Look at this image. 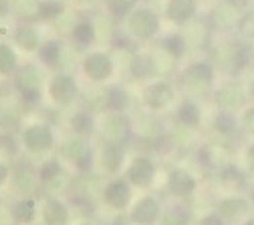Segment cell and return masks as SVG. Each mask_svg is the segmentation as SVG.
Listing matches in <instances>:
<instances>
[{"label": "cell", "mask_w": 254, "mask_h": 225, "mask_svg": "<svg viewBox=\"0 0 254 225\" xmlns=\"http://www.w3.org/2000/svg\"><path fill=\"white\" fill-rule=\"evenodd\" d=\"M23 146L29 150V152H43V150H49L55 142V136L51 132L49 126L45 124H31L23 130Z\"/></svg>", "instance_id": "obj_1"}, {"label": "cell", "mask_w": 254, "mask_h": 225, "mask_svg": "<svg viewBox=\"0 0 254 225\" xmlns=\"http://www.w3.org/2000/svg\"><path fill=\"white\" fill-rule=\"evenodd\" d=\"M128 27L134 37H138L140 41H146L155 37V33L159 31V18L149 8H136L128 18Z\"/></svg>", "instance_id": "obj_2"}, {"label": "cell", "mask_w": 254, "mask_h": 225, "mask_svg": "<svg viewBox=\"0 0 254 225\" xmlns=\"http://www.w3.org/2000/svg\"><path fill=\"white\" fill-rule=\"evenodd\" d=\"M211 81H214V71L207 63H195L183 73L185 88L193 93H203L211 86Z\"/></svg>", "instance_id": "obj_3"}, {"label": "cell", "mask_w": 254, "mask_h": 225, "mask_svg": "<svg viewBox=\"0 0 254 225\" xmlns=\"http://www.w3.org/2000/svg\"><path fill=\"white\" fill-rule=\"evenodd\" d=\"M47 93H49V97L55 101V104H69V101L75 97V93H77L75 79L71 75H65V73L55 75L49 81V86H47Z\"/></svg>", "instance_id": "obj_4"}, {"label": "cell", "mask_w": 254, "mask_h": 225, "mask_svg": "<svg viewBox=\"0 0 254 225\" xmlns=\"http://www.w3.org/2000/svg\"><path fill=\"white\" fill-rule=\"evenodd\" d=\"M112 59L104 53H90L83 59V71L94 81H104L112 75Z\"/></svg>", "instance_id": "obj_5"}, {"label": "cell", "mask_w": 254, "mask_h": 225, "mask_svg": "<svg viewBox=\"0 0 254 225\" xmlns=\"http://www.w3.org/2000/svg\"><path fill=\"white\" fill-rule=\"evenodd\" d=\"M195 14V0H169L167 2V18L177 25L187 23Z\"/></svg>", "instance_id": "obj_6"}, {"label": "cell", "mask_w": 254, "mask_h": 225, "mask_svg": "<svg viewBox=\"0 0 254 225\" xmlns=\"http://www.w3.org/2000/svg\"><path fill=\"white\" fill-rule=\"evenodd\" d=\"M43 221L45 225H67L69 221V211L65 203L59 199H49L43 205Z\"/></svg>", "instance_id": "obj_7"}, {"label": "cell", "mask_w": 254, "mask_h": 225, "mask_svg": "<svg viewBox=\"0 0 254 225\" xmlns=\"http://www.w3.org/2000/svg\"><path fill=\"white\" fill-rule=\"evenodd\" d=\"M41 43H43V41H41L37 29L31 25H23L14 31V45L20 47L25 53H35L41 47Z\"/></svg>", "instance_id": "obj_8"}, {"label": "cell", "mask_w": 254, "mask_h": 225, "mask_svg": "<svg viewBox=\"0 0 254 225\" xmlns=\"http://www.w3.org/2000/svg\"><path fill=\"white\" fill-rule=\"evenodd\" d=\"M144 99L151 108H165L173 99V88L169 84H163V81L161 84H153L151 88H146Z\"/></svg>", "instance_id": "obj_9"}, {"label": "cell", "mask_w": 254, "mask_h": 225, "mask_svg": "<svg viewBox=\"0 0 254 225\" xmlns=\"http://www.w3.org/2000/svg\"><path fill=\"white\" fill-rule=\"evenodd\" d=\"M104 199L110 207L122 209V207H126V203H128V199H130V189H128L126 182L116 180V182H112V185H108V189H106V193H104Z\"/></svg>", "instance_id": "obj_10"}, {"label": "cell", "mask_w": 254, "mask_h": 225, "mask_svg": "<svg viewBox=\"0 0 254 225\" xmlns=\"http://www.w3.org/2000/svg\"><path fill=\"white\" fill-rule=\"evenodd\" d=\"M159 215V205L153 199H142L136 203V207L132 211V221L138 225H153Z\"/></svg>", "instance_id": "obj_11"}, {"label": "cell", "mask_w": 254, "mask_h": 225, "mask_svg": "<svg viewBox=\"0 0 254 225\" xmlns=\"http://www.w3.org/2000/svg\"><path fill=\"white\" fill-rule=\"evenodd\" d=\"M155 175V167H153V162L151 160H146V158H136L132 162V167L128 169V179L134 182V185H149L151 179Z\"/></svg>", "instance_id": "obj_12"}, {"label": "cell", "mask_w": 254, "mask_h": 225, "mask_svg": "<svg viewBox=\"0 0 254 225\" xmlns=\"http://www.w3.org/2000/svg\"><path fill=\"white\" fill-rule=\"evenodd\" d=\"M169 189L179 197H185L195 189V180L185 171H173L171 175H169Z\"/></svg>", "instance_id": "obj_13"}, {"label": "cell", "mask_w": 254, "mask_h": 225, "mask_svg": "<svg viewBox=\"0 0 254 225\" xmlns=\"http://www.w3.org/2000/svg\"><path fill=\"white\" fill-rule=\"evenodd\" d=\"M37 215V205H35V199L31 197H23V199H18L14 203V207H12V219L20 225H27L35 219Z\"/></svg>", "instance_id": "obj_14"}, {"label": "cell", "mask_w": 254, "mask_h": 225, "mask_svg": "<svg viewBox=\"0 0 254 225\" xmlns=\"http://www.w3.org/2000/svg\"><path fill=\"white\" fill-rule=\"evenodd\" d=\"M16 81H18V88L23 93H29V91H41V71L37 67H23L16 75Z\"/></svg>", "instance_id": "obj_15"}, {"label": "cell", "mask_w": 254, "mask_h": 225, "mask_svg": "<svg viewBox=\"0 0 254 225\" xmlns=\"http://www.w3.org/2000/svg\"><path fill=\"white\" fill-rule=\"evenodd\" d=\"M37 55H39V61L47 67H55L57 61L61 57V43L55 39H49V41H43L41 47L37 49Z\"/></svg>", "instance_id": "obj_16"}, {"label": "cell", "mask_w": 254, "mask_h": 225, "mask_svg": "<svg viewBox=\"0 0 254 225\" xmlns=\"http://www.w3.org/2000/svg\"><path fill=\"white\" fill-rule=\"evenodd\" d=\"M18 67V55L14 51V47L10 43L0 41V75L6 77L10 73H14Z\"/></svg>", "instance_id": "obj_17"}, {"label": "cell", "mask_w": 254, "mask_h": 225, "mask_svg": "<svg viewBox=\"0 0 254 225\" xmlns=\"http://www.w3.org/2000/svg\"><path fill=\"white\" fill-rule=\"evenodd\" d=\"M104 134L110 142H120L122 138H126V134H128V122H126L122 116H114L106 122Z\"/></svg>", "instance_id": "obj_18"}, {"label": "cell", "mask_w": 254, "mask_h": 225, "mask_svg": "<svg viewBox=\"0 0 254 225\" xmlns=\"http://www.w3.org/2000/svg\"><path fill=\"white\" fill-rule=\"evenodd\" d=\"M12 185H14V189H16L18 193L29 195V193H33L35 187H37V179H35L33 171H29V169H18V171L12 173Z\"/></svg>", "instance_id": "obj_19"}, {"label": "cell", "mask_w": 254, "mask_h": 225, "mask_svg": "<svg viewBox=\"0 0 254 225\" xmlns=\"http://www.w3.org/2000/svg\"><path fill=\"white\" fill-rule=\"evenodd\" d=\"M61 12H63V4L57 2V0H43L35 8V16L39 20H55L61 16Z\"/></svg>", "instance_id": "obj_20"}, {"label": "cell", "mask_w": 254, "mask_h": 225, "mask_svg": "<svg viewBox=\"0 0 254 225\" xmlns=\"http://www.w3.org/2000/svg\"><path fill=\"white\" fill-rule=\"evenodd\" d=\"M71 37H73V41L77 45H90L92 41H94V37H96V31H94V25L90 23V20H81V23H77L75 27H73V33H71Z\"/></svg>", "instance_id": "obj_21"}, {"label": "cell", "mask_w": 254, "mask_h": 225, "mask_svg": "<svg viewBox=\"0 0 254 225\" xmlns=\"http://www.w3.org/2000/svg\"><path fill=\"white\" fill-rule=\"evenodd\" d=\"M218 101L224 108H236L242 101V90L236 86H228L218 93Z\"/></svg>", "instance_id": "obj_22"}, {"label": "cell", "mask_w": 254, "mask_h": 225, "mask_svg": "<svg viewBox=\"0 0 254 225\" xmlns=\"http://www.w3.org/2000/svg\"><path fill=\"white\" fill-rule=\"evenodd\" d=\"M218 211H220L218 213L220 217H236V215L246 211V203L242 199H226L220 203Z\"/></svg>", "instance_id": "obj_23"}, {"label": "cell", "mask_w": 254, "mask_h": 225, "mask_svg": "<svg viewBox=\"0 0 254 225\" xmlns=\"http://www.w3.org/2000/svg\"><path fill=\"white\" fill-rule=\"evenodd\" d=\"M63 154H65L67 158H71V160H75V162H79L81 158H86L88 148L81 140H69L67 144L63 146Z\"/></svg>", "instance_id": "obj_24"}, {"label": "cell", "mask_w": 254, "mask_h": 225, "mask_svg": "<svg viewBox=\"0 0 254 225\" xmlns=\"http://www.w3.org/2000/svg\"><path fill=\"white\" fill-rule=\"evenodd\" d=\"M185 39L181 35H171V37H167L165 39V51L171 55V57H181L185 53Z\"/></svg>", "instance_id": "obj_25"}, {"label": "cell", "mask_w": 254, "mask_h": 225, "mask_svg": "<svg viewBox=\"0 0 254 225\" xmlns=\"http://www.w3.org/2000/svg\"><path fill=\"white\" fill-rule=\"evenodd\" d=\"M120 160H122V150L118 146H106L104 154H102V162L108 171H116L120 167Z\"/></svg>", "instance_id": "obj_26"}, {"label": "cell", "mask_w": 254, "mask_h": 225, "mask_svg": "<svg viewBox=\"0 0 254 225\" xmlns=\"http://www.w3.org/2000/svg\"><path fill=\"white\" fill-rule=\"evenodd\" d=\"M179 120L183 122L185 126H197L199 122V112L193 104H183L179 110Z\"/></svg>", "instance_id": "obj_27"}, {"label": "cell", "mask_w": 254, "mask_h": 225, "mask_svg": "<svg viewBox=\"0 0 254 225\" xmlns=\"http://www.w3.org/2000/svg\"><path fill=\"white\" fill-rule=\"evenodd\" d=\"M59 173H61L59 162L57 160H47L39 171V179L45 180V182H51L53 179H59Z\"/></svg>", "instance_id": "obj_28"}, {"label": "cell", "mask_w": 254, "mask_h": 225, "mask_svg": "<svg viewBox=\"0 0 254 225\" xmlns=\"http://www.w3.org/2000/svg\"><path fill=\"white\" fill-rule=\"evenodd\" d=\"M71 126L75 132H81V134H88L92 132V126H94V122L88 114H77L73 120H71Z\"/></svg>", "instance_id": "obj_29"}, {"label": "cell", "mask_w": 254, "mask_h": 225, "mask_svg": "<svg viewBox=\"0 0 254 225\" xmlns=\"http://www.w3.org/2000/svg\"><path fill=\"white\" fill-rule=\"evenodd\" d=\"M0 152H4L6 156H14L18 152V144L14 136H10L8 132L6 134H0Z\"/></svg>", "instance_id": "obj_30"}, {"label": "cell", "mask_w": 254, "mask_h": 225, "mask_svg": "<svg viewBox=\"0 0 254 225\" xmlns=\"http://www.w3.org/2000/svg\"><path fill=\"white\" fill-rule=\"evenodd\" d=\"M153 61L149 59V57H136L134 61H132V71H134V75H140V77H144V75H149L151 71H153Z\"/></svg>", "instance_id": "obj_31"}, {"label": "cell", "mask_w": 254, "mask_h": 225, "mask_svg": "<svg viewBox=\"0 0 254 225\" xmlns=\"http://www.w3.org/2000/svg\"><path fill=\"white\" fill-rule=\"evenodd\" d=\"M222 182L224 185H230V187H238V185H244V177L236 169H226L222 173Z\"/></svg>", "instance_id": "obj_32"}, {"label": "cell", "mask_w": 254, "mask_h": 225, "mask_svg": "<svg viewBox=\"0 0 254 225\" xmlns=\"http://www.w3.org/2000/svg\"><path fill=\"white\" fill-rule=\"evenodd\" d=\"M238 29L244 37L248 39H254V12H248L240 18V23H238Z\"/></svg>", "instance_id": "obj_33"}, {"label": "cell", "mask_w": 254, "mask_h": 225, "mask_svg": "<svg viewBox=\"0 0 254 225\" xmlns=\"http://www.w3.org/2000/svg\"><path fill=\"white\" fill-rule=\"evenodd\" d=\"M106 104L112 106L114 110H120V108L126 104V95H124V91H120V90H112V91L108 93V97H106Z\"/></svg>", "instance_id": "obj_34"}, {"label": "cell", "mask_w": 254, "mask_h": 225, "mask_svg": "<svg viewBox=\"0 0 254 225\" xmlns=\"http://www.w3.org/2000/svg\"><path fill=\"white\" fill-rule=\"evenodd\" d=\"M108 6L114 14L122 16L124 12H128L130 6H132V0H108Z\"/></svg>", "instance_id": "obj_35"}, {"label": "cell", "mask_w": 254, "mask_h": 225, "mask_svg": "<svg viewBox=\"0 0 254 225\" xmlns=\"http://www.w3.org/2000/svg\"><path fill=\"white\" fill-rule=\"evenodd\" d=\"M163 225H187V215H183L179 211H173L163 219Z\"/></svg>", "instance_id": "obj_36"}, {"label": "cell", "mask_w": 254, "mask_h": 225, "mask_svg": "<svg viewBox=\"0 0 254 225\" xmlns=\"http://www.w3.org/2000/svg\"><path fill=\"white\" fill-rule=\"evenodd\" d=\"M232 126H234V120H232L230 116H226V114H222L220 118H218V128H220V132H230L232 130Z\"/></svg>", "instance_id": "obj_37"}, {"label": "cell", "mask_w": 254, "mask_h": 225, "mask_svg": "<svg viewBox=\"0 0 254 225\" xmlns=\"http://www.w3.org/2000/svg\"><path fill=\"white\" fill-rule=\"evenodd\" d=\"M244 126H246V130L254 132V110H248V114L244 116Z\"/></svg>", "instance_id": "obj_38"}, {"label": "cell", "mask_w": 254, "mask_h": 225, "mask_svg": "<svg viewBox=\"0 0 254 225\" xmlns=\"http://www.w3.org/2000/svg\"><path fill=\"white\" fill-rule=\"evenodd\" d=\"M8 175H10L8 165H4V162H0V185H4L6 179H8Z\"/></svg>", "instance_id": "obj_39"}, {"label": "cell", "mask_w": 254, "mask_h": 225, "mask_svg": "<svg viewBox=\"0 0 254 225\" xmlns=\"http://www.w3.org/2000/svg\"><path fill=\"white\" fill-rule=\"evenodd\" d=\"M201 225H222V219H220V215H209L201 221Z\"/></svg>", "instance_id": "obj_40"}, {"label": "cell", "mask_w": 254, "mask_h": 225, "mask_svg": "<svg viewBox=\"0 0 254 225\" xmlns=\"http://www.w3.org/2000/svg\"><path fill=\"white\" fill-rule=\"evenodd\" d=\"M232 8H244L248 4V0H226Z\"/></svg>", "instance_id": "obj_41"}, {"label": "cell", "mask_w": 254, "mask_h": 225, "mask_svg": "<svg viewBox=\"0 0 254 225\" xmlns=\"http://www.w3.org/2000/svg\"><path fill=\"white\" fill-rule=\"evenodd\" d=\"M8 10H10V4L6 0H0V18H4L8 14Z\"/></svg>", "instance_id": "obj_42"}, {"label": "cell", "mask_w": 254, "mask_h": 225, "mask_svg": "<svg viewBox=\"0 0 254 225\" xmlns=\"http://www.w3.org/2000/svg\"><path fill=\"white\" fill-rule=\"evenodd\" d=\"M246 162H248V167L254 171V146L248 150V154H246Z\"/></svg>", "instance_id": "obj_43"}, {"label": "cell", "mask_w": 254, "mask_h": 225, "mask_svg": "<svg viewBox=\"0 0 254 225\" xmlns=\"http://www.w3.org/2000/svg\"><path fill=\"white\" fill-rule=\"evenodd\" d=\"M246 225H254V219H250V221H246Z\"/></svg>", "instance_id": "obj_44"}, {"label": "cell", "mask_w": 254, "mask_h": 225, "mask_svg": "<svg viewBox=\"0 0 254 225\" xmlns=\"http://www.w3.org/2000/svg\"><path fill=\"white\" fill-rule=\"evenodd\" d=\"M77 2H88V0H77Z\"/></svg>", "instance_id": "obj_45"}, {"label": "cell", "mask_w": 254, "mask_h": 225, "mask_svg": "<svg viewBox=\"0 0 254 225\" xmlns=\"http://www.w3.org/2000/svg\"><path fill=\"white\" fill-rule=\"evenodd\" d=\"M252 95H254V84H252Z\"/></svg>", "instance_id": "obj_46"}, {"label": "cell", "mask_w": 254, "mask_h": 225, "mask_svg": "<svg viewBox=\"0 0 254 225\" xmlns=\"http://www.w3.org/2000/svg\"><path fill=\"white\" fill-rule=\"evenodd\" d=\"M0 207H2V201H0Z\"/></svg>", "instance_id": "obj_47"}, {"label": "cell", "mask_w": 254, "mask_h": 225, "mask_svg": "<svg viewBox=\"0 0 254 225\" xmlns=\"http://www.w3.org/2000/svg\"><path fill=\"white\" fill-rule=\"evenodd\" d=\"M83 225H90V223H83Z\"/></svg>", "instance_id": "obj_48"}]
</instances>
